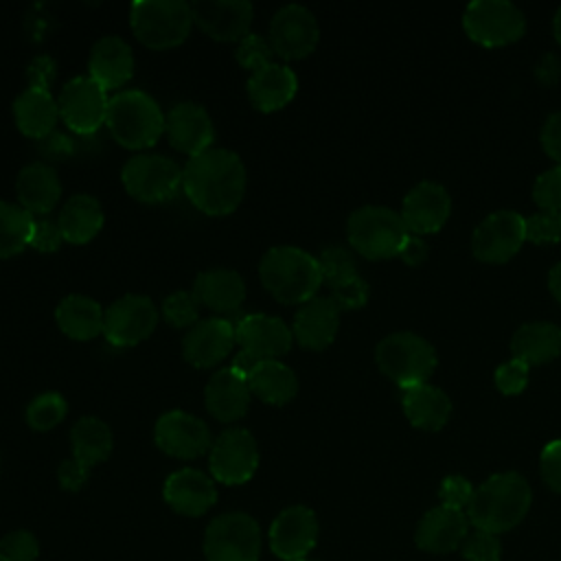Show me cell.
Instances as JSON below:
<instances>
[{
    "label": "cell",
    "instance_id": "6da1fadb",
    "mask_svg": "<svg viewBox=\"0 0 561 561\" xmlns=\"http://www.w3.org/2000/svg\"><path fill=\"white\" fill-rule=\"evenodd\" d=\"M248 173L241 156L226 147H210L186 160L182 188L191 204L206 215L232 213L245 193Z\"/></svg>",
    "mask_w": 561,
    "mask_h": 561
},
{
    "label": "cell",
    "instance_id": "7a4b0ae2",
    "mask_svg": "<svg viewBox=\"0 0 561 561\" xmlns=\"http://www.w3.org/2000/svg\"><path fill=\"white\" fill-rule=\"evenodd\" d=\"M533 491L517 471L493 473L480 486L467 506V519L473 528L502 535L513 530L530 511Z\"/></svg>",
    "mask_w": 561,
    "mask_h": 561
},
{
    "label": "cell",
    "instance_id": "3957f363",
    "mask_svg": "<svg viewBox=\"0 0 561 561\" xmlns=\"http://www.w3.org/2000/svg\"><path fill=\"white\" fill-rule=\"evenodd\" d=\"M263 287L285 305H302L322 285L318 256L298 245H274L259 261Z\"/></svg>",
    "mask_w": 561,
    "mask_h": 561
},
{
    "label": "cell",
    "instance_id": "277c9868",
    "mask_svg": "<svg viewBox=\"0 0 561 561\" xmlns=\"http://www.w3.org/2000/svg\"><path fill=\"white\" fill-rule=\"evenodd\" d=\"M167 116L158 101L145 90L127 88L110 96L105 125L116 142L129 149H145L156 145L164 134Z\"/></svg>",
    "mask_w": 561,
    "mask_h": 561
},
{
    "label": "cell",
    "instance_id": "5b68a950",
    "mask_svg": "<svg viewBox=\"0 0 561 561\" xmlns=\"http://www.w3.org/2000/svg\"><path fill=\"white\" fill-rule=\"evenodd\" d=\"M129 26L149 48L162 50L182 44L193 26V9L186 0H134Z\"/></svg>",
    "mask_w": 561,
    "mask_h": 561
},
{
    "label": "cell",
    "instance_id": "8992f818",
    "mask_svg": "<svg viewBox=\"0 0 561 561\" xmlns=\"http://www.w3.org/2000/svg\"><path fill=\"white\" fill-rule=\"evenodd\" d=\"M408 234L401 213H394L388 206H359L346 221L348 243L366 259L399 256Z\"/></svg>",
    "mask_w": 561,
    "mask_h": 561
},
{
    "label": "cell",
    "instance_id": "52a82bcc",
    "mask_svg": "<svg viewBox=\"0 0 561 561\" xmlns=\"http://www.w3.org/2000/svg\"><path fill=\"white\" fill-rule=\"evenodd\" d=\"M377 366L388 375L401 390L427 383L436 368L434 346L416 333L399 331L383 337L375 348Z\"/></svg>",
    "mask_w": 561,
    "mask_h": 561
},
{
    "label": "cell",
    "instance_id": "ba28073f",
    "mask_svg": "<svg viewBox=\"0 0 561 561\" xmlns=\"http://www.w3.org/2000/svg\"><path fill=\"white\" fill-rule=\"evenodd\" d=\"M206 561H259L261 526L243 511L213 517L204 530Z\"/></svg>",
    "mask_w": 561,
    "mask_h": 561
},
{
    "label": "cell",
    "instance_id": "9c48e42d",
    "mask_svg": "<svg viewBox=\"0 0 561 561\" xmlns=\"http://www.w3.org/2000/svg\"><path fill=\"white\" fill-rule=\"evenodd\" d=\"M121 180L131 197L160 204L173 199L182 188V167L162 153H138L123 164Z\"/></svg>",
    "mask_w": 561,
    "mask_h": 561
},
{
    "label": "cell",
    "instance_id": "30bf717a",
    "mask_svg": "<svg viewBox=\"0 0 561 561\" xmlns=\"http://www.w3.org/2000/svg\"><path fill=\"white\" fill-rule=\"evenodd\" d=\"M462 26L482 46H506L524 35L526 18L508 0H476L465 9Z\"/></svg>",
    "mask_w": 561,
    "mask_h": 561
},
{
    "label": "cell",
    "instance_id": "8fae6325",
    "mask_svg": "<svg viewBox=\"0 0 561 561\" xmlns=\"http://www.w3.org/2000/svg\"><path fill=\"white\" fill-rule=\"evenodd\" d=\"M259 467V445L250 430L228 427L213 438L208 451V469L215 482L221 484H243Z\"/></svg>",
    "mask_w": 561,
    "mask_h": 561
},
{
    "label": "cell",
    "instance_id": "7c38bea8",
    "mask_svg": "<svg viewBox=\"0 0 561 561\" xmlns=\"http://www.w3.org/2000/svg\"><path fill=\"white\" fill-rule=\"evenodd\" d=\"M107 90L90 75L68 79L57 96L61 121L77 134H94L107 116Z\"/></svg>",
    "mask_w": 561,
    "mask_h": 561
},
{
    "label": "cell",
    "instance_id": "4fadbf2b",
    "mask_svg": "<svg viewBox=\"0 0 561 561\" xmlns=\"http://www.w3.org/2000/svg\"><path fill=\"white\" fill-rule=\"evenodd\" d=\"M158 324V309L147 294H125L105 309L103 333L116 348L136 346L147 340Z\"/></svg>",
    "mask_w": 561,
    "mask_h": 561
},
{
    "label": "cell",
    "instance_id": "5bb4252c",
    "mask_svg": "<svg viewBox=\"0 0 561 561\" xmlns=\"http://www.w3.org/2000/svg\"><path fill=\"white\" fill-rule=\"evenodd\" d=\"M267 39L278 57L300 59L313 53V48L318 46L320 26L311 9L298 2H289L274 11Z\"/></svg>",
    "mask_w": 561,
    "mask_h": 561
},
{
    "label": "cell",
    "instance_id": "9a60e30c",
    "mask_svg": "<svg viewBox=\"0 0 561 561\" xmlns=\"http://www.w3.org/2000/svg\"><path fill=\"white\" fill-rule=\"evenodd\" d=\"M153 440L160 451L180 460H193L210 451L213 434L208 425L186 410H169L158 416Z\"/></svg>",
    "mask_w": 561,
    "mask_h": 561
},
{
    "label": "cell",
    "instance_id": "2e32d148",
    "mask_svg": "<svg viewBox=\"0 0 561 561\" xmlns=\"http://www.w3.org/2000/svg\"><path fill=\"white\" fill-rule=\"evenodd\" d=\"M318 517L305 504L283 508L270 526V548L283 561H302L318 543Z\"/></svg>",
    "mask_w": 561,
    "mask_h": 561
},
{
    "label": "cell",
    "instance_id": "e0dca14e",
    "mask_svg": "<svg viewBox=\"0 0 561 561\" xmlns=\"http://www.w3.org/2000/svg\"><path fill=\"white\" fill-rule=\"evenodd\" d=\"M232 327L239 351L250 353L256 359H278L289 353L294 342L291 327L278 316L261 311L243 313Z\"/></svg>",
    "mask_w": 561,
    "mask_h": 561
},
{
    "label": "cell",
    "instance_id": "ac0fdd59",
    "mask_svg": "<svg viewBox=\"0 0 561 561\" xmlns=\"http://www.w3.org/2000/svg\"><path fill=\"white\" fill-rule=\"evenodd\" d=\"M524 241V217L515 210H497L478 224L471 250L484 263H504L517 254Z\"/></svg>",
    "mask_w": 561,
    "mask_h": 561
},
{
    "label": "cell",
    "instance_id": "d6986e66",
    "mask_svg": "<svg viewBox=\"0 0 561 561\" xmlns=\"http://www.w3.org/2000/svg\"><path fill=\"white\" fill-rule=\"evenodd\" d=\"M191 9L193 24L219 42H241L250 33L254 18L250 0H195Z\"/></svg>",
    "mask_w": 561,
    "mask_h": 561
},
{
    "label": "cell",
    "instance_id": "ffe728a7",
    "mask_svg": "<svg viewBox=\"0 0 561 561\" xmlns=\"http://www.w3.org/2000/svg\"><path fill=\"white\" fill-rule=\"evenodd\" d=\"M164 134L178 151L188 158L213 147L215 125L208 110L195 101H180L167 112Z\"/></svg>",
    "mask_w": 561,
    "mask_h": 561
},
{
    "label": "cell",
    "instance_id": "44dd1931",
    "mask_svg": "<svg viewBox=\"0 0 561 561\" xmlns=\"http://www.w3.org/2000/svg\"><path fill=\"white\" fill-rule=\"evenodd\" d=\"M234 327L228 318L210 316L193 324L182 340V355L195 368L219 364L234 346Z\"/></svg>",
    "mask_w": 561,
    "mask_h": 561
},
{
    "label": "cell",
    "instance_id": "7402d4cb",
    "mask_svg": "<svg viewBox=\"0 0 561 561\" xmlns=\"http://www.w3.org/2000/svg\"><path fill=\"white\" fill-rule=\"evenodd\" d=\"M162 497L171 511L184 517H199L215 506L217 486L213 476L193 467H184L164 480Z\"/></svg>",
    "mask_w": 561,
    "mask_h": 561
},
{
    "label": "cell",
    "instance_id": "603a6c76",
    "mask_svg": "<svg viewBox=\"0 0 561 561\" xmlns=\"http://www.w3.org/2000/svg\"><path fill=\"white\" fill-rule=\"evenodd\" d=\"M469 519L465 511L449 506L430 508L414 530V543L419 550L430 554H449L460 550L465 537L469 535Z\"/></svg>",
    "mask_w": 561,
    "mask_h": 561
},
{
    "label": "cell",
    "instance_id": "cb8c5ba5",
    "mask_svg": "<svg viewBox=\"0 0 561 561\" xmlns=\"http://www.w3.org/2000/svg\"><path fill=\"white\" fill-rule=\"evenodd\" d=\"M451 210L449 193L438 182H421L403 199L401 219L412 234H430L443 228Z\"/></svg>",
    "mask_w": 561,
    "mask_h": 561
},
{
    "label": "cell",
    "instance_id": "d4e9b609",
    "mask_svg": "<svg viewBox=\"0 0 561 561\" xmlns=\"http://www.w3.org/2000/svg\"><path fill=\"white\" fill-rule=\"evenodd\" d=\"M340 329V309L329 296H313L294 313L291 333L309 351L327 348Z\"/></svg>",
    "mask_w": 561,
    "mask_h": 561
},
{
    "label": "cell",
    "instance_id": "484cf974",
    "mask_svg": "<svg viewBox=\"0 0 561 561\" xmlns=\"http://www.w3.org/2000/svg\"><path fill=\"white\" fill-rule=\"evenodd\" d=\"M88 75L105 90L121 88L134 75V50L121 35L99 37L88 57Z\"/></svg>",
    "mask_w": 561,
    "mask_h": 561
},
{
    "label": "cell",
    "instance_id": "4316f807",
    "mask_svg": "<svg viewBox=\"0 0 561 561\" xmlns=\"http://www.w3.org/2000/svg\"><path fill=\"white\" fill-rule=\"evenodd\" d=\"M250 103L261 112H276L285 107L298 92V77L287 64L270 61L250 70L248 77Z\"/></svg>",
    "mask_w": 561,
    "mask_h": 561
},
{
    "label": "cell",
    "instance_id": "83f0119b",
    "mask_svg": "<svg viewBox=\"0 0 561 561\" xmlns=\"http://www.w3.org/2000/svg\"><path fill=\"white\" fill-rule=\"evenodd\" d=\"M250 399L252 392L245 377L234 373L230 366L215 370L204 388L206 410L221 423H232L245 416Z\"/></svg>",
    "mask_w": 561,
    "mask_h": 561
},
{
    "label": "cell",
    "instance_id": "f1b7e54d",
    "mask_svg": "<svg viewBox=\"0 0 561 561\" xmlns=\"http://www.w3.org/2000/svg\"><path fill=\"white\" fill-rule=\"evenodd\" d=\"M15 193L24 210L31 215H48L61 197V180L48 162L33 160L18 171Z\"/></svg>",
    "mask_w": 561,
    "mask_h": 561
},
{
    "label": "cell",
    "instance_id": "f546056e",
    "mask_svg": "<svg viewBox=\"0 0 561 561\" xmlns=\"http://www.w3.org/2000/svg\"><path fill=\"white\" fill-rule=\"evenodd\" d=\"M193 294L217 313H234L245 300V283L237 270L210 267L195 276Z\"/></svg>",
    "mask_w": 561,
    "mask_h": 561
},
{
    "label": "cell",
    "instance_id": "4dcf8cb0",
    "mask_svg": "<svg viewBox=\"0 0 561 561\" xmlns=\"http://www.w3.org/2000/svg\"><path fill=\"white\" fill-rule=\"evenodd\" d=\"M13 118L24 136L42 140L44 136L55 131L59 118L57 99L50 94V90L26 85L13 99Z\"/></svg>",
    "mask_w": 561,
    "mask_h": 561
},
{
    "label": "cell",
    "instance_id": "1f68e13d",
    "mask_svg": "<svg viewBox=\"0 0 561 561\" xmlns=\"http://www.w3.org/2000/svg\"><path fill=\"white\" fill-rule=\"evenodd\" d=\"M57 221H59L64 241L81 245L99 234V230L103 228L105 215H103L101 202L94 195L75 193L64 202Z\"/></svg>",
    "mask_w": 561,
    "mask_h": 561
},
{
    "label": "cell",
    "instance_id": "d6a6232c",
    "mask_svg": "<svg viewBox=\"0 0 561 561\" xmlns=\"http://www.w3.org/2000/svg\"><path fill=\"white\" fill-rule=\"evenodd\" d=\"M105 309L85 294H68L55 307V322L72 340H92L103 333Z\"/></svg>",
    "mask_w": 561,
    "mask_h": 561
},
{
    "label": "cell",
    "instance_id": "836d02e7",
    "mask_svg": "<svg viewBox=\"0 0 561 561\" xmlns=\"http://www.w3.org/2000/svg\"><path fill=\"white\" fill-rule=\"evenodd\" d=\"M401 408L408 421L425 432H438L451 414L449 397L430 383L405 388L401 394Z\"/></svg>",
    "mask_w": 561,
    "mask_h": 561
},
{
    "label": "cell",
    "instance_id": "e575fe53",
    "mask_svg": "<svg viewBox=\"0 0 561 561\" xmlns=\"http://www.w3.org/2000/svg\"><path fill=\"white\" fill-rule=\"evenodd\" d=\"M245 381L250 392L270 405H285L298 392V375L280 359H261Z\"/></svg>",
    "mask_w": 561,
    "mask_h": 561
},
{
    "label": "cell",
    "instance_id": "d590c367",
    "mask_svg": "<svg viewBox=\"0 0 561 561\" xmlns=\"http://www.w3.org/2000/svg\"><path fill=\"white\" fill-rule=\"evenodd\" d=\"M70 447L72 458L79 460L83 467L92 469L94 465L110 458L114 447V434L103 419L85 414L77 419L70 427Z\"/></svg>",
    "mask_w": 561,
    "mask_h": 561
},
{
    "label": "cell",
    "instance_id": "8d00e7d4",
    "mask_svg": "<svg viewBox=\"0 0 561 561\" xmlns=\"http://www.w3.org/2000/svg\"><path fill=\"white\" fill-rule=\"evenodd\" d=\"M515 359L524 364H546L561 353V329L552 322H528L511 340Z\"/></svg>",
    "mask_w": 561,
    "mask_h": 561
},
{
    "label": "cell",
    "instance_id": "74e56055",
    "mask_svg": "<svg viewBox=\"0 0 561 561\" xmlns=\"http://www.w3.org/2000/svg\"><path fill=\"white\" fill-rule=\"evenodd\" d=\"M31 230L33 215L20 204L0 199V259L20 254L31 241Z\"/></svg>",
    "mask_w": 561,
    "mask_h": 561
},
{
    "label": "cell",
    "instance_id": "f35d334b",
    "mask_svg": "<svg viewBox=\"0 0 561 561\" xmlns=\"http://www.w3.org/2000/svg\"><path fill=\"white\" fill-rule=\"evenodd\" d=\"M66 412H68V403H66L64 394L50 390V392H42L31 399V403L26 405L24 419H26L28 427H33L37 432H46V430H53L55 425H59L64 421Z\"/></svg>",
    "mask_w": 561,
    "mask_h": 561
},
{
    "label": "cell",
    "instance_id": "ab89813d",
    "mask_svg": "<svg viewBox=\"0 0 561 561\" xmlns=\"http://www.w3.org/2000/svg\"><path fill=\"white\" fill-rule=\"evenodd\" d=\"M318 263H320V272H322V283L333 289L355 276H359L357 272V263H355V256L348 248L344 245H327L320 256H318Z\"/></svg>",
    "mask_w": 561,
    "mask_h": 561
},
{
    "label": "cell",
    "instance_id": "60d3db41",
    "mask_svg": "<svg viewBox=\"0 0 561 561\" xmlns=\"http://www.w3.org/2000/svg\"><path fill=\"white\" fill-rule=\"evenodd\" d=\"M162 318L175 329H191L199 322V300L193 289H175L162 300Z\"/></svg>",
    "mask_w": 561,
    "mask_h": 561
},
{
    "label": "cell",
    "instance_id": "b9f144b4",
    "mask_svg": "<svg viewBox=\"0 0 561 561\" xmlns=\"http://www.w3.org/2000/svg\"><path fill=\"white\" fill-rule=\"evenodd\" d=\"M460 554L465 561H500L502 559L500 535L473 528L465 537L460 546Z\"/></svg>",
    "mask_w": 561,
    "mask_h": 561
},
{
    "label": "cell",
    "instance_id": "7bdbcfd3",
    "mask_svg": "<svg viewBox=\"0 0 561 561\" xmlns=\"http://www.w3.org/2000/svg\"><path fill=\"white\" fill-rule=\"evenodd\" d=\"M39 541L31 530H11L0 539V561H35Z\"/></svg>",
    "mask_w": 561,
    "mask_h": 561
},
{
    "label": "cell",
    "instance_id": "ee69618b",
    "mask_svg": "<svg viewBox=\"0 0 561 561\" xmlns=\"http://www.w3.org/2000/svg\"><path fill=\"white\" fill-rule=\"evenodd\" d=\"M526 239L533 243H557L561 241V213L557 210H539L524 219Z\"/></svg>",
    "mask_w": 561,
    "mask_h": 561
},
{
    "label": "cell",
    "instance_id": "f6af8a7d",
    "mask_svg": "<svg viewBox=\"0 0 561 561\" xmlns=\"http://www.w3.org/2000/svg\"><path fill=\"white\" fill-rule=\"evenodd\" d=\"M533 199L541 210L561 213V164L543 171L533 184Z\"/></svg>",
    "mask_w": 561,
    "mask_h": 561
},
{
    "label": "cell",
    "instance_id": "bcb514c9",
    "mask_svg": "<svg viewBox=\"0 0 561 561\" xmlns=\"http://www.w3.org/2000/svg\"><path fill=\"white\" fill-rule=\"evenodd\" d=\"M272 55H274V50L270 46V39L263 37L261 33H252V31L239 42L237 53H234L237 61L248 70H254L259 66H265V64L274 61Z\"/></svg>",
    "mask_w": 561,
    "mask_h": 561
},
{
    "label": "cell",
    "instance_id": "7dc6e473",
    "mask_svg": "<svg viewBox=\"0 0 561 561\" xmlns=\"http://www.w3.org/2000/svg\"><path fill=\"white\" fill-rule=\"evenodd\" d=\"M64 241L59 221L50 219L48 215H33V230H31V241L28 245L39 250V252H55L59 250Z\"/></svg>",
    "mask_w": 561,
    "mask_h": 561
},
{
    "label": "cell",
    "instance_id": "c3c4849f",
    "mask_svg": "<svg viewBox=\"0 0 561 561\" xmlns=\"http://www.w3.org/2000/svg\"><path fill=\"white\" fill-rule=\"evenodd\" d=\"M473 484L462 478V476H447L443 478L440 486H438V497H440V504L443 506H449V508H456V511H467L471 497H473Z\"/></svg>",
    "mask_w": 561,
    "mask_h": 561
},
{
    "label": "cell",
    "instance_id": "681fc988",
    "mask_svg": "<svg viewBox=\"0 0 561 561\" xmlns=\"http://www.w3.org/2000/svg\"><path fill=\"white\" fill-rule=\"evenodd\" d=\"M528 364L522 359H508L502 362L495 370V386L502 394H519L528 383Z\"/></svg>",
    "mask_w": 561,
    "mask_h": 561
},
{
    "label": "cell",
    "instance_id": "f907efd6",
    "mask_svg": "<svg viewBox=\"0 0 561 561\" xmlns=\"http://www.w3.org/2000/svg\"><path fill=\"white\" fill-rule=\"evenodd\" d=\"M368 294H370L368 283L362 276H355V278L346 280V283L333 287L329 298L337 305L340 311H348V309L364 307L366 300H368Z\"/></svg>",
    "mask_w": 561,
    "mask_h": 561
},
{
    "label": "cell",
    "instance_id": "816d5d0a",
    "mask_svg": "<svg viewBox=\"0 0 561 561\" xmlns=\"http://www.w3.org/2000/svg\"><path fill=\"white\" fill-rule=\"evenodd\" d=\"M539 471L548 489L561 493V438L550 440L539 456Z\"/></svg>",
    "mask_w": 561,
    "mask_h": 561
},
{
    "label": "cell",
    "instance_id": "f5cc1de1",
    "mask_svg": "<svg viewBox=\"0 0 561 561\" xmlns=\"http://www.w3.org/2000/svg\"><path fill=\"white\" fill-rule=\"evenodd\" d=\"M90 478V469L83 467L79 460H75L72 456L61 460V465L57 467V482L61 489L66 491H79L85 486Z\"/></svg>",
    "mask_w": 561,
    "mask_h": 561
},
{
    "label": "cell",
    "instance_id": "db71d44e",
    "mask_svg": "<svg viewBox=\"0 0 561 561\" xmlns=\"http://www.w3.org/2000/svg\"><path fill=\"white\" fill-rule=\"evenodd\" d=\"M57 72V64L50 55H37L31 59V64L26 66V77H28V85L35 88H44L48 90L53 79Z\"/></svg>",
    "mask_w": 561,
    "mask_h": 561
},
{
    "label": "cell",
    "instance_id": "11a10c76",
    "mask_svg": "<svg viewBox=\"0 0 561 561\" xmlns=\"http://www.w3.org/2000/svg\"><path fill=\"white\" fill-rule=\"evenodd\" d=\"M541 147L552 160L561 164V112H554L546 118L541 129Z\"/></svg>",
    "mask_w": 561,
    "mask_h": 561
},
{
    "label": "cell",
    "instance_id": "9f6ffc18",
    "mask_svg": "<svg viewBox=\"0 0 561 561\" xmlns=\"http://www.w3.org/2000/svg\"><path fill=\"white\" fill-rule=\"evenodd\" d=\"M39 151L50 160H64L72 153V140L61 131H50L39 140Z\"/></svg>",
    "mask_w": 561,
    "mask_h": 561
},
{
    "label": "cell",
    "instance_id": "6f0895ef",
    "mask_svg": "<svg viewBox=\"0 0 561 561\" xmlns=\"http://www.w3.org/2000/svg\"><path fill=\"white\" fill-rule=\"evenodd\" d=\"M535 77L541 85H554L561 79V57L554 53L541 55L535 66Z\"/></svg>",
    "mask_w": 561,
    "mask_h": 561
},
{
    "label": "cell",
    "instance_id": "680465c9",
    "mask_svg": "<svg viewBox=\"0 0 561 561\" xmlns=\"http://www.w3.org/2000/svg\"><path fill=\"white\" fill-rule=\"evenodd\" d=\"M399 256L403 259V263L408 265H421L427 259V243L419 237V234H408V239L401 245Z\"/></svg>",
    "mask_w": 561,
    "mask_h": 561
},
{
    "label": "cell",
    "instance_id": "91938a15",
    "mask_svg": "<svg viewBox=\"0 0 561 561\" xmlns=\"http://www.w3.org/2000/svg\"><path fill=\"white\" fill-rule=\"evenodd\" d=\"M548 287L552 291V296L561 302V263H557L550 274H548Z\"/></svg>",
    "mask_w": 561,
    "mask_h": 561
},
{
    "label": "cell",
    "instance_id": "94428289",
    "mask_svg": "<svg viewBox=\"0 0 561 561\" xmlns=\"http://www.w3.org/2000/svg\"><path fill=\"white\" fill-rule=\"evenodd\" d=\"M552 31H554V37H557V42L561 44V9L557 11V15H554V22H552Z\"/></svg>",
    "mask_w": 561,
    "mask_h": 561
},
{
    "label": "cell",
    "instance_id": "6125c7cd",
    "mask_svg": "<svg viewBox=\"0 0 561 561\" xmlns=\"http://www.w3.org/2000/svg\"><path fill=\"white\" fill-rule=\"evenodd\" d=\"M302 561H313V559H302Z\"/></svg>",
    "mask_w": 561,
    "mask_h": 561
}]
</instances>
